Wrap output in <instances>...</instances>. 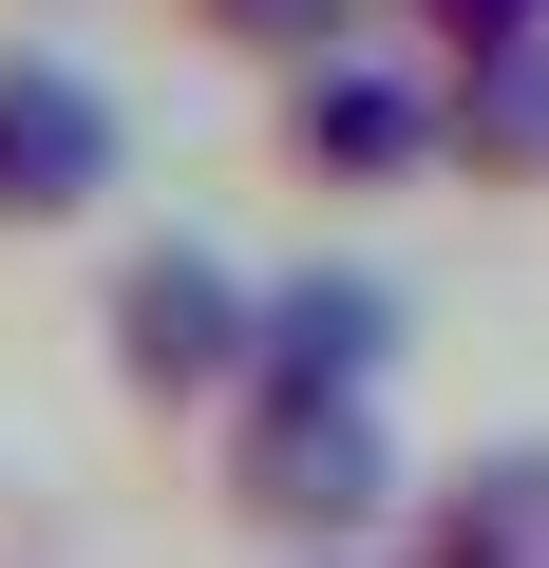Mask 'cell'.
Here are the masks:
<instances>
[{"instance_id":"cell-6","label":"cell","mask_w":549,"mask_h":568,"mask_svg":"<svg viewBox=\"0 0 549 568\" xmlns=\"http://www.w3.org/2000/svg\"><path fill=\"white\" fill-rule=\"evenodd\" d=\"M436 190H474V209H549V39L436 58Z\"/></svg>"},{"instance_id":"cell-10","label":"cell","mask_w":549,"mask_h":568,"mask_svg":"<svg viewBox=\"0 0 549 568\" xmlns=\"http://www.w3.org/2000/svg\"><path fill=\"white\" fill-rule=\"evenodd\" d=\"M323 568H398V549H323Z\"/></svg>"},{"instance_id":"cell-8","label":"cell","mask_w":549,"mask_h":568,"mask_svg":"<svg viewBox=\"0 0 549 568\" xmlns=\"http://www.w3.org/2000/svg\"><path fill=\"white\" fill-rule=\"evenodd\" d=\"M171 39L209 58V77H304V58H342V39H398V0H171Z\"/></svg>"},{"instance_id":"cell-4","label":"cell","mask_w":549,"mask_h":568,"mask_svg":"<svg viewBox=\"0 0 549 568\" xmlns=\"http://www.w3.org/2000/svg\"><path fill=\"white\" fill-rule=\"evenodd\" d=\"M133 190V95L77 39H0V246H95Z\"/></svg>"},{"instance_id":"cell-1","label":"cell","mask_w":549,"mask_h":568,"mask_svg":"<svg viewBox=\"0 0 549 568\" xmlns=\"http://www.w3.org/2000/svg\"><path fill=\"white\" fill-rule=\"evenodd\" d=\"M417 474H436V455L398 436V398H227V417H209V511H227L265 568L398 549Z\"/></svg>"},{"instance_id":"cell-9","label":"cell","mask_w":549,"mask_h":568,"mask_svg":"<svg viewBox=\"0 0 549 568\" xmlns=\"http://www.w3.org/2000/svg\"><path fill=\"white\" fill-rule=\"evenodd\" d=\"M417 58H492V39H549V0H398Z\"/></svg>"},{"instance_id":"cell-7","label":"cell","mask_w":549,"mask_h":568,"mask_svg":"<svg viewBox=\"0 0 549 568\" xmlns=\"http://www.w3.org/2000/svg\"><path fill=\"white\" fill-rule=\"evenodd\" d=\"M398 568H549V436H474L417 474Z\"/></svg>"},{"instance_id":"cell-3","label":"cell","mask_w":549,"mask_h":568,"mask_svg":"<svg viewBox=\"0 0 549 568\" xmlns=\"http://www.w3.org/2000/svg\"><path fill=\"white\" fill-rule=\"evenodd\" d=\"M265 171L304 209H379V190H436V58L417 39H342L304 77H265Z\"/></svg>"},{"instance_id":"cell-5","label":"cell","mask_w":549,"mask_h":568,"mask_svg":"<svg viewBox=\"0 0 549 568\" xmlns=\"http://www.w3.org/2000/svg\"><path fill=\"white\" fill-rule=\"evenodd\" d=\"M398 342H417L398 265L304 246V265H265V323H246V379L227 398H398Z\"/></svg>"},{"instance_id":"cell-2","label":"cell","mask_w":549,"mask_h":568,"mask_svg":"<svg viewBox=\"0 0 549 568\" xmlns=\"http://www.w3.org/2000/svg\"><path fill=\"white\" fill-rule=\"evenodd\" d=\"M246 323H265V265L227 227H114L95 246V379L133 436H209L246 379Z\"/></svg>"}]
</instances>
